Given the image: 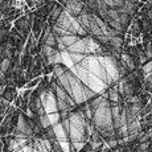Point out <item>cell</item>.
<instances>
[{"label":"cell","mask_w":152,"mask_h":152,"mask_svg":"<svg viewBox=\"0 0 152 152\" xmlns=\"http://www.w3.org/2000/svg\"><path fill=\"white\" fill-rule=\"evenodd\" d=\"M70 70H72L85 85H87L91 90H94L97 94H102L103 91H106V90L109 89V85L104 82V81H102L101 78L97 77L95 74H93L91 72L85 69L81 64H75Z\"/></svg>","instance_id":"obj_1"},{"label":"cell","mask_w":152,"mask_h":152,"mask_svg":"<svg viewBox=\"0 0 152 152\" xmlns=\"http://www.w3.org/2000/svg\"><path fill=\"white\" fill-rule=\"evenodd\" d=\"M80 64L83 66L85 69H87L89 72H91L93 74H95L97 77H99L102 81H104V82L107 83L109 77H107L106 69H104L103 65L99 62L98 56H95V54H86V56H85V58L81 61Z\"/></svg>","instance_id":"obj_2"},{"label":"cell","mask_w":152,"mask_h":152,"mask_svg":"<svg viewBox=\"0 0 152 152\" xmlns=\"http://www.w3.org/2000/svg\"><path fill=\"white\" fill-rule=\"evenodd\" d=\"M58 83V82H57ZM56 98H57V104H58V111H64V110H70L77 107L78 104L75 103V101L69 95V93L64 89L62 86L58 85L56 89Z\"/></svg>","instance_id":"obj_3"},{"label":"cell","mask_w":152,"mask_h":152,"mask_svg":"<svg viewBox=\"0 0 152 152\" xmlns=\"http://www.w3.org/2000/svg\"><path fill=\"white\" fill-rule=\"evenodd\" d=\"M41 102L42 106L45 109L46 114H52V113H57L58 111V104H57V98L56 94L52 91H41Z\"/></svg>","instance_id":"obj_4"},{"label":"cell","mask_w":152,"mask_h":152,"mask_svg":"<svg viewBox=\"0 0 152 152\" xmlns=\"http://www.w3.org/2000/svg\"><path fill=\"white\" fill-rule=\"evenodd\" d=\"M65 10L72 15V16L77 17L78 15L83 11V4L81 0H66L65 3Z\"/></svg>","instance_id":"obj_5"},{"label":"cell","mask_w":152,"mask_h":152,"mask_svg":"<svg viewBox=\"0 0 152 152\" xmlns=\"http://www.w3.org/2000/svg\"><path fill=\"white\" fill-rule=\"evenodd\" d=\"M121 62L124 68H127L130 72H135L138 68V62H136V58L130 53H122L121 54Z\"/></svg>","instance_id":"obj_6"},{"label":"cell","mask_w":152,"mask_h":152,"mask_svg":"<svg viewBox=\"0 0 152 152\" xmlns=\"http://www.w3.org/2000/svg\"><path fill=\"white\" fill-rule=\"evenodd\" d=\"M54 128V132H56V136H57V140L58 142H70V138H69V132L66 131V128L64 127L62 122H58L56 124H52Z\"/></svg>","instance_id":"obj_7"},{"label":"cell","mask_w":152,"mask_h":152,"mask_svg":"<svg viewBox=\"0 0 152 152\" xmlns=\"http://www.w3.org/2000/svg\"><path fill=\"white\" fill-rule=\"evenodd\" d=\"M0 97H3L4 99H7L8 102H13L15 99L17 97V87L16 86H10V85H7V86L3 89V93Z\"/></svg>","instance_id":"obj_8"},{"label":"cell","mask_w":152,"mask_h":152,"mask_svg":"<svg viewBox=\"0 0 152 152\" xmlns=\"http://www.w3.org/2000/svg\"><path fill=\"white\" fill-rule=\"evenodd\" d=\"M68 50L70 53H83V54H89V52H87V46H86V42L83 41V39L78 40L75 44H73V45H70L68 48Z\"/></svg>","instance_id":"obj_9"},{"label":"cell","mask_w":152,"mask_h":152,"mask_svg":"<svg viewBox=\"0 0 152 152\" xmlns=\"http://www.w3.org/2000/svg\"><path fill=\"white\" fill-rule=\"evenodd\" d=\"M62 7H60V5H53V7L50 8V13H49V25H54L56 21H57V19L61 16V13H62Z\"/></svg>","instance_id":"obj_10"},{"label":"cell","mask_w":152,"mask_h":152,"mask_svg":"<svg viewBox=\"0 0 152 152\" xmlns=\"http://www.w3.org/2000/svg\"><path fill=\"white\" fill-rule=\"evenodd\" d=\"M81 39H82L81 36H78V34H72V33H68V34H65V36L61 37V40H62V42L66 45V48H69L70 45L75 44L78 40H81Z\"/></svg>","instance_id":"obj_11"},{"label":"cell","mask_w":152,"mask_h":152,"mask_svg":"<svg viewBox=\"0 0 152 152\" xmlns=\"http://www.w3.org/2000/svg\"><path fill=\"white\" fill-rule=\"evenodd\" d=\"M61 61H62L64 65H66L69 69H72L73 66L75 65L74 61L72 60V56H70V52H68V49L64 52H61Z\"/></svg>","instance_id":"obj_12"},{"label":"cell","mask_w":152,"mask_h":152,"mask_svg":"<svg viewBox=\"0 0 152 152\" xmlns=\"http://www.w3.org/2000/svg\"><path fill=\"white\" fill-rule=\"evenodd\" d=\"M44 136H45V139L50 140V142H53V140H57V136H56L53 126H49V127L45 128V131H44Z\"/></svg>","instance_id":"obj_13"},{"label":"cell","mask_w":152,"mask_h":152,"mask_svg":"<svg viewBox=\"0 0 152 152\" xmlns=\"http://www.w3.org/2000/svg\"><path fill=\"white\" fill-rule=\"evenodd\" d=\"M68 70H69V68H68L66 65H64L62 62H61V64H57V65H54V74H56V77H61V75L65 74Z\"/></svg>","instance_id":"obj_14"},{"label":"cell","mask_w":152,"mask_h":152,"mask_svg":"<svg viewBox=\"0 0 152 152\" xmlns=\"http://www.w3.org/2000/svg\"><path fill=\"white\" fill-rule=\"evenodd\" d=\"M10 68H11V60L10 58H3V61L0 62V70H1L3 73H5L7 74V72L10 70Z\"/></svg>","instance_id":"obj_15"},{"label":"cell","mask_w":152,"mask_h":152,"mask_svg":"<svg viewBox=\"0 0 152 152\" xmlns=\"http://www.w3.org/2000/svg\"><path fill=\"white\" fill-rule=\"evenodd\" d=\"M130 16L131 15L127 13V12H121L119 13V21H121V24L123 25V28L128 24V23H130Z\"/></svg>","instance_id":"obj_16"},{"label":"cell","mask_w":152,"mask_h":152,"mask_svg":"<svg viewBox=\"0 0 152 152\" xmlns=\"http://www.w3.org/2000/svg\"><path fill=\"white\" fill-rule=\"evenodd\" d=\"M52 32L56 34L57 37H62V36H65V34H68V32L65 31V29H62V28H60L58 25H52Z\"/></svg>","instance_id":"obj_17"},{"label":"cell","mask_w":152,"mask_h":152,"mask_svg":"<svg viewBox=\"0 0 152 152\" xmlns=\"http://www.w3.org/2000/svg\"><path fill=\"white\" fill-rule=\"evenodd\" d=\"M41 80H42V77L40 75V77H36V78H33L32 81H29V82H27V85H25V89H34V87L37 86L40 82H41Z\"/></svg>","instance_id":"obj_18"},{"label":"cell","mask_w":152,"mask_h":152,"mask_svg":"<svg viewBox=\"0 0 152 152\" xmlns=\"http://www.w3.org/2000/svg\"><path fill=\"white\" fill-rule=\"evenodd\" d=\"M8 107H10V102L3 97H0V115H1V114L5 115V111L8 110Z\"/></svg>","instance_id":"obj_19"},{"label":"cell","mask_w":152,"mask_h":152,"mask_svg":"<svg viewBox=\"0 0 152 152\" xmlns=\"http://www.w3.org/2000/svg\"><path fill=\"white\" fill-rule=\"evenodd\" d=\"M143 74H144V77H148V75L152 73V60H150L148 62H145L144 65H143Z\"/></svg>","instance_id":"obj_20"},{"label":"cell","mask_w":152,"mask_h":152,"mask_svg":"<svg viewBox=\"0 0 152 152\" xmlns=\"http://www.w3.org/2000/svg\"><path fill=\"white\" fill-rule=\"evenodd\" d=\"M45 44H46V45H49V46H54V48L57 46V36H56L53 32H52V33L48 36V39H46Z\"/></svg>","instance_id":"obj_21"},{"label":"cell","mask_w":152,"mask_h":152,"mask_svg":"<svg viewBox=\"0 0 152 152\" xmlns=\"http://www.w3.org/2000/svg\"><path fill=\"white\" fill-rule=\"evenodd\" d=\"M48 115H49V119H50V123H52V124H56V123H58V122H61L60 111H57V113L48 114Z\"/></svg>","instance_id":"obj_22"},{"label":"cell","mask_w":152,"mask_h":152,"mask_svg":"<svg viewBox=\"0 0 152 152\" xmlns=\"http://www.w3.org/2000/svg\"><path fill=\"white\" fill-rule=\"evenodd\" d=\"M70 56H72V60L74 61V64H80L81 61L85 58V56L86 54H83V53H70Z\"/></svg>","instance_id":"obj_23"},{"label":"cell","mask_w":152,"mask_h":152,"mask_svg":"<svg viewBox=\"0 0 152 152\" xmlns=\"http://www.w3.org/2000/svg\"><path fill=\"white\" fill-rule=\"evenodd\" d=\"M52 151L54 152H65L62 148V145H61V142H58V140H53L52 142Z\"/></svg>","instance_id":"obj_24"},{"label":"cell","mask_w":152,"mask_h":152,"mask_svg":"<svg viewBox=\"0 0 152 152\" xmlns=\"http://www.w3.org/2000/svg\"><path fill=\"white\" fill-rule=\"evenodd\" d=\"M54 73V65H52V64H49V65L44 66V74H53Z\"/></svg>","instance_id":"obj_25"},{"label":"cell","mask_w":152,"mask_h":152,"mask_svg":"<svg viewBox=\"0 0 152 152\" xmlns=\"http://www.w3.org/2000/svg\"><path fill=\"white\" fill-rule=\"evenodd\" d=\"M83 150H85V151H87V152H94V145H93V143L90 142V140H87V142L85 143Z\"/></svg>","instance_id":"obj_26"},{"label":"cell","mask_w":152,"mask_h":152,"mask_svg":"<svg viewBox=\"0 0 152 152\" xmlns=\"http://www.w3.org/2000/svg\"><path fill=\"white\" fill-rule=\"evenodd\" d=\"M144 53H145V56H147L148 58H150V60H152V42H151V44H148V45L145 46Z\"/></svg>","instance_id":"obj_27"},{"label":"cell","mask_w":152,"mask_h":152,"mask_svg":"<svg viewBox=\"0 0 152 152\" xmlns=\"http://www.w3.org/2000/svg\"><path fill=\"white\" fill-rule=\"evenodd\" d=\"M23 101H24V99H23V95H17L16 99H15V106H16L17 109H20L23 104Z\"/></svg>","instance_id":"obj_28"},{"label":"cell","mask_w":152,"mask_h":152,"mask_svg":"<svg viewBox=\"0 0 152 152\" xmlns=\"http://www.w3.org/2000/svg\"><path fill=\"white\" fill-rule=\"evenodd\" d=\"M73 143H74V147H75V150H77V152H80L85 145L83 142H73Z\"/></svg>","instance_id":"obj_29"},{"label":"cell","mask_w":152,"mask_h":152,"mask_svg":"<svg viewBox=\"0 0 152 152\" xmlns=\"http://www.w3.org/2000/svg\"><path fill=\"white\" fill-rule=\"evenodd\" d=\"M21 0H15V3H13V4H15V7H20V5H21Z\"/></svg>","instance_id":"obj_30"},{"label":"cell","mask_w":152,"mask_h":152,"mask_svg":"<svg viewBox=\"0 0 152 152\" xmlns=\"http://www.w3.org/2000/svg\"><path fill=\"white\" fill-rule=\"evenodd\" d=\"M145 80H147V81H150V82L152 83V73H151L150 75H148V77H145Z\"/></svg>","instance_id":"obj_31"},{"label":"cell","mask_w":152,"mask_h":152,"mask_svg":"<svg viewBox=\"0 0 152 152\" xmlns=\"http://www.w3.org/2000/svg\"><path fill=\"white\" fill-rule=\"evenodd\" d=\"M3 148H4V144H3L1 139H0V152H3Z\"/></svg>","instance_id":"obj_32"},{"label":"cell","mask_w":152,"mask_h":152,"mask_svg":"<svg viewBox=\"0 0 152 152\" xmlns=\"http://www.w3.org/2000/svg\"><path fill=\"white\" fill-rule=\"evenodd\" d=\"M3 58H5V57H4V54H3L1 52H0V62H1V61H3Z\"/></svg>","instance_id":"obj_33"},{"label":"cell","mask_w":152,"mask_h":152,"mask_svg":"<svg viewBox=\"0 0 152 152\" xmlns=\"http://www.w3.org/2000/svg\"><path fill=\"white\" fill-rule=\"evenodd\" d=\"M148 17H150V19L152 20V10L150 11V12H148Z\"/></svg>","instance_id":"obj_34"},{"label":"cell","mask_w":152,"mask_h":152,"mask_svg":"<svg viewBox=\"0 0 152 152\" xmlns=\"http://www.w3.org/2000/svg\"><path fill=\"white\" fill-rule=\"evenodd\" d=\"M80 152H87V151H85V150H83V148H82V150H81Z\"/></svg>","instance_id":"obj_35"},{"label":"cell","mask_w":152,"mask_h":152,"mask_svg":"<svg viewBox=\"0 0 152 152\" xmlns=\"http://www.w3.org/2000/svg\"><path fill=\"white\" fill-rule=\"evenodd\" d=\"M34 152H41V151H39V150H34Z\"/></svg>","instance_id":"obj_36"},{"label":"cell","mask_w":152,"mask_h":152,"mask_svg":"<svg viewBox=\"0 0 152 152\" xmlns=\"http://www.w3.org/2000/svg\"><path fill=\"white\" fill-rule=\"evenodd\" d=\"M50 152H54V151H50Z\"/></svg>","instance_id":"obj_37"},{"label":"cell","mask_w":152,"mask_h":152,"mask_svg":"<svg viewBox=\"0 0 152 152\" xmlns=\"http://www.w3.org/2000/svg\"><path fill=\"white\" fill-rule=\"evenodd\" d=\"M151 101H152V98H151Z\"/></svg>","instance_id":"obj_38"}]
</instances>
